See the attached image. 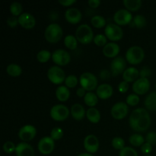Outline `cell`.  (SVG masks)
I'll use <instances>...</instances> for the list:
<instances>
[{
    "mask_svg": "<svg viewBox=\"0 0 156 156\" xmlns=\"http://www.w3.org/2000/svg\"><path fill=\"white\" fill-rule=\"evenodd\" d=\"M120 47L117 44L114 42L108 43L105 47H103L102 53L104 56L108 58H116L117 57L120 53Z\"/></svg>",
    "mask_w": 156,
    "mask_h": 156,
    "instance_id": "cell-20",
    "label": "cell"
},
{
    "mask_svg": "<svg viewBox=\"0 0 156 156\" xmlns=\"http://www.w3.org/2000/svg\"><path fill=\"white\" fill-rule=\"evenodd\" d=\"M86 117L91 123H98L101 120V114L95 108H90L86 111Z\"/></svg>",
    "mask_w": 156,
    "mask_h": 156,
    "instance_id": "cell-25",
    "label": "cell"
},
{
    "mask_svg": "<svg viewBox=\"0 0 156 156\" xmlns=\"http://www.w3.org/2000/svg\"><path fill=\"white\" fill-rule=\"evenodd\" d=\"M15 154L16 156H34V149L29 143L21 142L16 146Z\"/></svg>",
    "mask_w": 156,
    "mask_h": 156,
    "instance_id": "cell-21",
    "label": "cell"
},
{
    "mask_svg": "<svg viewBox=\"0 0 156 156\" xmlns=\"http://www.w3.org/2000/svg\"><path fill=\"white\" fill-rule=\"evenodd\" d=\"M6 23H7L8 26L12 28H14V27H17L18 24H19V22H18V18L15 16H10L8 18L7 21H6Z\"/></svg>",
    "mask_w": 156,
    "mask_h": 156,
    "instance_id": "cell-44",
    "label": "cell"
},
{
    "mask_svg": "<svg viewBox=\"0 0 156 156\" xmlns=\"http://www.w3.org/2000/svg\"><path fill=\"white\" fill-rule=\"evenodd\" d=\"M118 88L119 92L124 94V93H126V91H128V89H129V83L125 82V81H123V82H120V84L118 85V88Z\"/></svg>",
    "mask_w": 156,
    "mask_h": 156,
    "instance_id": "cell-46",
    "label": "cell"
},
{
    "mask_svg": "<svg viewBox=\"0 0 156 156\" xmlns=\"http://www.w3.org/2000/svg\"><path fill=\"white\" fill-rule=\"evenodd\" d=\"M18 137L24 143L31 141L37 135V129L33 125H24L18 131Z\"/></svg>",
    "mask_w": 156,
    "mask_h": 156,
    "instance_id": "cell-13",
    "label": "cell"
},
{
    "mask_svg": "<svg viewBox=\"0 0 156 156\" xmlns=\"http://www.w3.org/2000/svg\"><path fill=\"white\" fill-rule=\"evenodd\" d=\"M56 97L60 102H65L69 100L70 97V91L66 85H59L56 90Z\"/></svg>",
    "mask_w": 156,
    "mask_h": 156,
    "instance_id": "cell-24",
    "label": "cell"
},
{
    "mask_svg": "<svg viewBox=\"0 0 156 156\" xmlns=\"http://www.w3.org/2000/svg\"><path fill=\"white\" fill-rule=\"evenodd\" d=\"M79 84V79L74 75H69L65 80V85L68 88H76Z\"/></svg>",
    "mask_w": 156,
    "mask_h": 156,
    "instance_id": "cell-36",
    "label": "cell"
},
{
    "mask_svg": "<svg viewBox=\"0 0 156 156\" xmlns=\"http://www.w3.org/2000/svg\"><path fill=\"white\" fill-rule=\"evenodd\" d=\"M93 42L94 43L95 45L98 47H105L107 44H108V38L105 34H98L95 35L93 40Z\"/></svg>",
    "mask_w": 156,
    "mask_h": 156,
    "instance_id": "cell-37",
    "label": "cell"
},
{
    "mask_svg": "<svg viewBox=\"0 0 156 156\" xmlns=\"http://www.w3.org/2000/svg\"><path fill=\"white\" fill-rule=\"evenodd\" d=\"M70 114H71L73 118H74L76 120H78V121L83 120L84 117L86 116V112H85L84 107L82 105L78 103L74 104L71 107Z\"/></svg>",
    "mask_w": 156,
    "mask_h": 156,
    "instance_id": "cell-22",
    "label": "cell"
},
{
    "mask_svg": "<svg viewBox=\"0 0 156 156\" xmlns=\"http://www.w3.org/2000/svg\"><path fill=\"white\" fill-rule=\"evenodd\" d=\"M52 60L58 66H65L71 61L69 53L62 49L56 50L52 53Z\"/></svg>",
    "mask_w": 156,
    "mask_h": 156,
    "instance_id": "cell-9",
    "label": "cell"
},
{
    "mask_svg": "<svg viewBox=\"0 0 156 156\" xmlns=\"http://www.w3.org/2000/svg\"><path fill=\"white\" fill-rule=\"evenodd\" d=\"M3 151L7 154H12L13 152H15V149H16V146L15 143H12L11 141H7L3 144L2 146Z\"/></svg>",
    "mask_w": 156,
    "mask_h": 156,
    "instance_id": "cell-42",
    "label": "cell"
},
{
    "mask_svg": "<svg viewBox=\"0 0 156 156\" xmlns=\"http://www.w3.org/2000/svg\"><path fill=\"white\" fill-rule=\"evenodd\" d=\"M52 58V53L49 50H42L37 54V59L41 63H46Z\"/></svg>",
    "mask_w": 156,
    "mask_h": 156,
    "instance_id": "cell-33",
    "label": "cell"
},
{
    "mask_svg": "<svg viewBox=\"0 0 156 156\" xmlns=\"http://www.w3.org/2000/svg\"><path fill=\"white\" fill-rule=\"evenodd\" d=\"M111 145H112L113 148L117 150H122L125 146V142L123 138L121 137H114L111 141Z\"/></svg>",
    "mask_w": 156,
    "mask_h": 156,
    "instance_id": "cell-38",
    "label": "cell"
},
{
    "mask_svg": "<svg viewBox=\"0 0 156 156\" xmlns=\"http://www.w3.org/2000/svg\"><path fill=\"white\" fill-rule=\"evenodd\" d=\"M144 156H152V155H144Z\"/></svg>",
    "mask_w": 156,
    "mask_h": 156,
    "instance_id": "cell-53",
    "label": "cell"
},
{
    "mask_svg": "<svg viewBox=\"0 0 156 156\" xmlns=\"http://www.w3.org/2000/svg\"><path fill=\"white\" fill-rule=\"evenodd\" d=\"M126 60L122 56L114 58L111 63V73L113 76H117L123 74L126 70Z\"/></svg>",
    "mask_w": 156,
    "mask_h": 156,
    "instance_id": "cell-14",
    "label": "cell"
},
{
    "mask_svg": "<svg viewBox=\"0 0 156 156\" xmlns=\"http://www.w3.org/2000/svg\"><path fill=\"white\" fill-rule=\"evenodd\" d=\"M91 25L96 28H103L106 27V20L101 15H94L91 19Z\"/></svg>",
    "mask_w": 156,
    "mask_h": 156,
    "instance_id": "cell-32",
    "label": "cell"
},
{
    "mask_svg": "<svg viewBox=\"0 0 156 156\" xmlns=\"http://www.w3.org/2000/svg\"><path fill=\"white\" fill-rule=\"evenodd\" d=\"M145 107L150 111H156V91L149 93L144 101Z\"/></svg>",
    "mask_w": 156,
    "mask_h": 156,
    "instance_id": "cell-26",
    "label": "cell"
},
{
    "mask_svg": "<svg viewBox=\"0 0 156 156\" xmlns=\"http://www.w3.org/2000/svg\"><path fill=\"white\" fill-rule=\"evenodd\" d=\"M84 102L87 106L90 108H94V106H96L98 103V97L95 93L89 91V92H87L84 97Z\"/></svg>",
    "mask_w": 156,
    "mask_h": 156,
    "instance_id": "cell-28",
    "label": "cell"
},
{
    "mask_svg": "<svg viewBox=\"0 0 156 156\" xmlns=\"http://www.w3.org/2000/svg\"><path fill=\"white\" fill-rule=\"evenodd\" d=\"M123 3L126 10L129 12H137L142 6L141 0H124Z\"/></svg>",
    "mask_w": 156,
    "mask_h": 156,
    "instance_id": "cell-27",
    "label": "cell"
},
{
    "mask_svg": "<svg viewBox=\"0 0 156 156\" xmlns=\"http://www.w3.org/2000/svg\"><path fill=\"white\" fill-rule=\"evenodd\" d=\"M62 29L60 25L56 23L50 24L46 27L44 32V37L47 42L50 44H56L61 41L62 37Z\"/></svg>",
    "mask_w": 156,
    "mask_h": 156,
    "instance_id": "cell-2",
    "label": "cell"
},
{
    "mask_svg": "<svg viewBox=\"0 0 156 156\" xmlns=\"http://www.w3.org/2000/svg\"><path fill=\"white\" fill-rule=\"evenodd\" d=\"M132 24H133L134 27H137V28H143L146 26L147 21H146V18L143 15H137L134 16L132 21Z\"/></svg>",
    "mask_w": 156,
    "mask_h": 156,
    "instance_id": "cell-35",
    "label": "cell"
},
{
    "mask_svg": "<svg viewBox=\"0 0 156 156\" xmlns=\"http://www.w3.org/2000/svg\"><path fill=\"white\" fill-rule=\"evenodd\" d=\"M119 156H138V153L133 148L126 146L120 151Z\"/></svg>",
    "mask_w": 156,
    "mask_h": 156,
    "instance_id": "cell-41",
    "label": "cell"
},
{
    "mask_svg": "<svg viewBox=\"0 0 156 156\" xmlns=\"http://www.w3.org/2000/svg\"><path fill=\"white\" fill-rule=\"evenodd\" d=\"M155 89H156V83H155Z\"/></svg>",
    "mask_w": 156,
    "mask_h": 156,
    "instance_id": "cell-54",
    "label": "cell"
},
{
    "mask_svg": "<svg viewBox=\"0 0 156 156\" xmlns=\"http://www.w3.org/2000/svg\"><path fill=\"white\" fill-rule=\"evenodd\" d=\"M140 97L139 95H137L136 94L133 93V94H130L127 96L126 99V103L127 105L129 106H136L139 103H140Z\"/></svg>",
    "mask_w": 156,
    "mask_h": 156,
    "instance_id": "cell-40",
    "label": "cell"
},
{
    "mask_svg": "<svg viewBox=\"0 0 156 156\" xmlns=\"http://www.w3.org/2000/svg\"><path fill=\"white\" fill-rule=\"evenodd\" d=\"M79 83H80L81 87L85 88L88 92L97 89L98 87V81L97 77L93 73H88V72L84 73L81 75L79 78Z\"/></svg>",
    "mask_w": 156,
    "mask_h": 156,
    "instance_id": "cell-5",
    "label": "cell"
},
{
    "mask_svg": "<svg viewBox=\"0 0 156 156\" xmlns=\"http://www.w3.org/2000/svg\"><path fill=\"white\" fill-rule=\"evenodd\" d=\"M86 90L82 88V87L79 88L77 89V91H76V94L79 98H84L85 96V94H86Z\"/></svg>",
    "mask_w": 156,
    "mask_h": 156,
    "instance_id": "cell-51",
    "label": "cell"
},
{
    "mask_svg": "<svg viewBox=\"0 0 156 156\" xmlns=\"http://www.w3.org/2000/svg\"><path fill=\"white\" fill-rule=\"evenodd\" d=\"M152 120L146 109L137 108L132 112L129 118V126L136 132H145L150 126Z\"/></svg>",
    "mask_w": 156,
    "mask_h": 156,
    "instance_id": "cell-1",
    "label": "cell"
},
{
    "mask_svg": "<svg viewBox=\"0 0 156 156\" xmlns=\"http://www.w3.org/2000/svg\"><path fill=\"white\" fill-rule=\"evenodd\" d=\"M70 114V110L64 105H56L50 109V115L53 120L57 122L64 121Z\"/></svg>",
    "mask_w": 156,
    "mask_h": 156,
    "instance_id": "cell-7",
    "label": "cell"
},
{
    "mask_svg": "<svg viewBox=\"0 0 156 156\" xmlns=\"http://www.w3.org/2000/svg\"><path fill=\"white\" fill-rule=\"evenodd\" d=\"M114 93L113 87L109 84L104 83L98 85V87L96 89V94L98 95V98L101 100H107L109 99Z\"/></svg>",
    "mask_w": 156,
    "mask_h": 156,
    "instance_id": "cell-19",
    "label": "cell"
},
{
    "mask_svg": "<svg viewBox=\"0 0 156 156\" xmlns=\"http://www.w3.org/2000/svg\"><path fill=\"white\" fill-rule=\"evenodd\" d=\"M105 35L111 41L116 42V41H120L123 38V31L120 26L111 23V24H107L105 27Z\"/></svg>",
    "mask_w": 156,
    "mask_h": 156,
    "instance_id": "cell-8",
    "label": "cell"
},
{
    "mask_svg": "<svg viewBox=\"0 0 156 156\" xmlns=\"http://www.w3.org/2000/svg\"><path fill=\"white\" fill-rule=\"evenodd\" d=\"M133 91L137 95H143L150 89V82L148 79L139 78L132 86Z\"/></svg>",
    "mask_w": 156,
    "mask_h": 156,
    "instance_id": "cell-15",
    "label": "cell"
},
{
    "mask_svg": "<svg viewBox=\"0 0 156 156\" xmlns=\"http://www.w3.org/2000/svg\"><path fill=\"white\" fill-rule=\"evenodd\" d=\"M78 40L75 36L72 34H69L64 38V44L66 47L71 50H76L78 47Z\"/></svg>",
    "mask_w": 156,
    "mask_h": 156,
    "instance_id": "cell-30",
    "label": "cell"
},
{
    "mask_svg": "<svg viewBox=\"0 0 156 156\" xmlns=\"http://www.w3.org/2000/svg\"><path fill=\"white\" fill-rule=\"evenodd\" d=\"M18 22L20 26L27 30L34 28L36 25V19L31 14L28 12H24L21 14L18 17Z\"/></svg>",
    "mask_w": 156,
    "mask_h": 156,
    "instance_id": "cell-17",
    "label": "cell"
},
{
    "mask_svg": "<svg viewBox=\"0 0 156 156\" xmlns=\"http://www.w3.org/2000/svg\"><path fill=\"white\" fill-rule=\"evenodd\" d=\"M129 112V107L125 102H117L114 104L111 110V114L115 120H123L127 116Z\"/></svg>",
    "mask_w": 156,
    "mask_h": 156,
    "instance_id": "cell-10",
    "label": "cell"
},
{
    "mask_svg": "<svg viewBox=\"0 0 156 156\" xmlns=\"http://www.w3.org/2000/svg\"><path fill=\"white\" fill-rule=\"evenodd\" d=\"M140 149H141V152H143V154H145L146 155H149L152 151V145L149 144V143H145L144 144L141 146Z\"/></svg>",
    "mask_w": 156,
    "mask_h": 156,
    "instance_id": "cell-45",
    "label": "cell"
},
{
    "mask_svg": "<svg viewBox=\"0 0 156 156\" xmlns=\"http://www.w3.org/2000/svg\"><path fill=\"white\" fill-rule=\"evenodd\" d=\"M101 1L100 0H89L88 2V4L91 9H97L101 5Z\"/></svg>",
    "mask_w": 156,
    "mask_h": 156,
    "instance_id": "cell-50",
    "label": "cell"
},
{
    "mask_svg": "<svg viewBox=\"0 0 156 156\" xmlns=\"http://www.w3.org/2000/svg\"><path fill=\"white\" fill-rule=\"evenodd\" d=\"M65 18L69 24H77L82 18V12L76 8H70L66 11Z\"/></svg>",
    "mask_w": 156,
    "mask_h": 156,
    "instance_id": "cell-18",
    "label": "cell"
},
{
    "mask_svg": "<svg viewBox=\"0 0 156 156\" xmlns=\"http://www.w3.org/2000/svg\"><path fill=\"white\" fill-rule=\"evenodd\" d=\"M59 3L64 7H69L76 3V0H59Z\"/></svg>",
    "mask_w": 156,
    "mask_h": 156,
    "instance_id": "cell-48",
    "label": "cell"
},
{
    "mask_svg": "<svg viewBox=\"0 0 156 156\" xmlns=\"http://www.w3.org/2000/svg\"><path fill=\"white\" fill-rule=\"evenodd\" d=\"M83 146L88 153L94 154L99 149V140L96 136L89 134L84 139Z\"/></svg>",
    "mask_w": 156,
    "mask_h": 156,
    "instance_id": "cell-16",
    "label": "cell"
},
{
    "mask_svg": "<svg viewBox=\"0 0 156 156\" xmlns=\"http://www.w3.org/2000/svg\"><path fill=\"white\" fill-rule=\"evenodd\" d=\"M111 73H110L108 70L107 69H104L102 70V71H101L100 73V78L102 79V80H108V79L110 78V76H111Z\"/></svg>",
    "mask_w": 156,
    "mask_h": 156,
    "instance_id": "cell-49",
    "label": "cell"
},
{
    "mask_svg": "<svg viewBox=\"0 0 156 156\" xmlns=\"http://www.w3.org/2000/svg\"><path fill=\"white\" fill-rule=\"evenodd\" d=\"M133 17L132 13L126 9H120L114 15V21L119 26H125L132 22Z\"/></svg>",
    "mask_w": 156,
    "mask_h": 156,
    "instance_id": "cell-11",
    "label": "cell"
},
{
    "mask_svg": "<svg viewBox=\"0 0 156 156\" xmlns=\"http://www.w3.org/2000/svg\"><path fill=\"white\" fill-rule=\"evenodd\" d=\"M76 37L82 44H89L91 43L94 37L91 26L87 24L79 25L76 29Z\"/></svg>",
    "mask_w": 156,
    "mask_h": 156,
    "instance_id": "cell-4",
    "label": "cell"
},
{
    "mask_svg": "<svg viewBox=\"0 0 156 156\" xmlns=\"http://www.w3.org/2000/svg\"><path fill=\"white\" fill-rule=\"evenodd\" d=\"M146 143H149L151 145H155L156 144V132L155 131H151V132L148 133L147 135L146 136Z\"/></svg>",
    "mask_w": 156,
    "mask_h": 156,
    "instance_id": "cell-43",
    "label": "cell"
},
{
    "mask_svg": "<svg viewBox=\"0 0 156 156\" xmlns=\"http://www.w3.org/2000/svg\"><path fill=\"white\" fill-rule=\"evenodd\" d=\"M37 149L42 155H50L55 149V141L50 136H44L38 142Z\"/></svg>",
    "mask_w": 156,
    "mask_h": 156,
    "instance_id": "cell-12",
    "label": "cell"
},
{
    "mask_svg": "<svg viewBox=\"0 0 156 156\" xmlns=\"http://www.w3.org/2000/svg\"><path fill=\"white\" fill-rule=\"evenodd\" d=\"M77 156H94L92 154L88 153V152H85V153H81L79 155H78Z\"/></svg>",
    "mask_w": 156,
    "mask_h": 156,
    "instance_id": "cell-52",
    "label": "cell"
},
{
    "mask_svg": "<svg viewBox=\"0 0 156 156\" xmlns=\"http://www.w3.org/2000/svg\"><path fill=\"white\" fill-rule=\"evenodd\" d=\"M126 60L131 65H138L141 63L145 58V52L141 47L133 46L126 52Z\"/></svg>",
    "mask_w": 156,
    "mask_h": 156,
    "instance_id": "cell-3",
    "label": "cell"
},
{
    "mask_svg": "<svg viewBox=\"0 0 156 156\" xmlns=\"http://www.w3.org/2000/svg\"><path fill=\"white\" fill-rule=\"evenodd\" d=\"M62 136H63V130L62 128L57 126V127H54L52 129L51 132H50V137L54 141L59 140L62 138Z\"/></svg>",
    "mask_w": 156,
    "mask_h": 156,
    "instance_id": "cell-39",
    "label": "cell"
},
{
    "mask_svg": "<svg viewBox=\"0 0 156 156\" xmlns=\"http://www.w3.org/2000/svg\"><path fill=\"white\" fill-rule=\"evenodd\" d=\"M151 73L152 72L148 67H143L140 71V78H143V79H148V77L151 76Z\"/></svg>",
    "mask_w": 156,
    "mask_h": 156,
    "instance_id": "cell-47",
    "label": "cell"
},
{
    "mask_svg": "<svg viewBox=\"0 0 156 156\" xmlns=\"http://www.w3.org/2000/svg\"><path fill=\"white\" fill-rule=\"evenodd\" d=\"M146 141V139L141 135V134L136 133L133 134L129 136V142L133 146H135V147H140L142 146L145 143Z\"/></svg>",
    "mask_w": 156,
    "mask_h": 156,
    "instance_id": "cell-31",
    "label": "cell"
},
{
    "mask_svg": "<svg viewBox=\"0 0 156 156\" xmlns=\"http://www.w3.org/2000/svg\"><path fill=\"white\" fill-rule=\"evenodd\" d=\"M140 76V71L135 67H129L126 68L124 73H123V79L125 82H135Z\"/></svg>",
    "mask_w": 156,
    "mask_h": 156,
    "instance_id": "cell-23",
    "label": "cell"
},
{
    "mask_svg": "<svg viewBox=\"0 0 156 156\" xmlns=\"http://www.w3.org/2000/svg\"><path fill=\"white\" fill-rule=\"evenodd\" d=\"M9 10H10V12L12 16L19 17L22 14L23 12L22 5L20 2H14L11 4Z\"/></svg>",
    "mask_w": 156,
    "mask_h": 156,
    "instance_id": "cell-34",
    "label": "cell"
},
{
    "mask_svg": "<svg viewBox=\"0 0 156 156\" xmlns=\"http://www.w3.org/2000/svg\"><path fill=\"white\" fill-rule=\"evenodd\" d=\"M6 73L12 77H18L22 73V69L18 64L12 63L6 67Z\"/></svg>",
    "mask_w": 156,
    "mask_h": 156,
    "instance_id": "cell-29",
    "label": "cell"
},
{
    "mask_svg": "<svg viewBox=\"0 0 156 156\" xmlns=\"http://www.w3.org/2000/svg\"><path fill=\"white\" fill-rule=\"evenodd\" d=\"M47 79L51 83L54 85H61L62 82H65L66 74L60 66H51L47 71Z\"/></svg>",
    "mask_w": 156,
    "mask_h": 156,
    "instance_id": "cell-6",
    "label": "cell"
}]
</instances>
